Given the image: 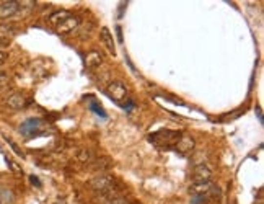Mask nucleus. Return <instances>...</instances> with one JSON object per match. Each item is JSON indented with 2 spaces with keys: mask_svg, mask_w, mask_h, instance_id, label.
Here are the masks:
<instances>
[{
  "mask_svg": "<svg viewBox=\"0 0 264 204\" xmlns=\"http://www.w3.org/2000/svg\"><path fill=\"white\" fill-rule=\"evenodd\" d=\"M114 184H116V180L110 177V175H98V177H95L90 181V186L95 189L96 193L103 194V196L108 199L116 198Z\"/></svg>",
  "mask_w": 264,
  "mask_h": 204,
  "instance_id": "obj_1",
  "label": "nucleus"
},
{
  "mask_svg": "<svg viewBox=\"0 0 264 204\" xmlns=\"http://www.w3.org/2000/svg\"><path fill=\"white\" fill-rule=\"evenodd\" d=\"M178 131H171V129H161L158 133L150 134V142H154L158 147H173L176 144V140L179 139Z\"/></svg>",
  "mask_w": 264,
  "mask_h": 204,
  "instance_id": "obj_2",
  "label": "nucleus"
},
{
  "mask_svg": "<svg viewBox=\"0 0 264 204\" xmlns=\"http://www.w3.org/2000/svg\"><path fill=\"white\" fill-rule=\"evenodd\" d=\"M46 129H47V124L41 119H28L20 126V133L26 139L38 137V136L46 133Z\"/></svg>",
  "mask_w": 264,
  "mask_h": 204,
  "instance_id": "obj_3",
  "label": "nucleus"
},
{
  "mask_svg": "<svg viewBox=\"0 0 264 204\" xmlns=\"http://www.w3.org/2000/svg\"><path fill=\"white\" fill-rule=\"evenodd\" d=\"M106 95L116 103H122V100H127V90L121 82H111L106 89Z\"/></svg>",
  "mask_w": 264,
  "mask_h": 204,
  "instance_id": "obj_4",
  "label": "nucleus"
},
{
  "mask_svg": "<svg viewBox=\"0 0 264 204\" xmlns=\"http://www.w3.org/2000/svg\"><path fill=\"white\" fill-rule=\"evenodd\" d=\"M173 147H175L176 152L181 154V155H189L194 150L196 142H194V139L191 137V136L183 134V136H179V139L176 140V144L173 145Z\"/></svg>",
  "mask_w": 264,
  "mask_h": 204,
  "instance_id": "obj_5",
  "label": "nucleus"
},
{
  "mask_svg": "<svg viewBox=\"0 0 264 204\" xmlns=\"http://www.w3.org/2000/svg\"><path fill=\"white\" fill-rule=\"evenodd\" d=\"M210 178H212V170H210L207 165L200 163L198 167H194V170H193L194 183H209Z\"/></svg>",
  "mask_w": 264,
  "mask_h": 204,
  "instance_id": "obj_6",
  "label": "nucleus"
},
{
  "mask_svg": "<svg viewBox=\"0 0 264 204\" xmlns=\"http://www.w3.org/2000/svg\"><path fill=\"white\" fill-rule=\"evenodd\" d=\"M18 8H20V2H13V0L0 2V18H2V20L12 18L15 13L18 12Z\"/></svg>",
  "mask_w": 264,
  "mask_h": 204,
  "instance_id": "obj_7",
  "label": "nucleus"
},
{
  "mask_svg": "<svg viewBox=\"0 0 264 204\" xmlns=\"http://www.w3.org/2000/svg\"><path fill=\"white\" fill-rule=\"evenodd\" d=\"M78 23H80V20H78L77 17L70 15L68 18H66V20H64L62 23H59L56 30H57L59 35H66V33H70V31H73V30H77Z\"/></svg>",
  "mask_w": 264,
  "mask_h": 204,
  "instance_id": "obj_8",
  "label": "nucleus"
},
{
  "mask_svg": "<svg viewBox=\"0 0 264 204\" xmlns=\"http://www.w3.org/2000/svg\"><path fill=\"white\" fill-rule=\"evenodd\" d=\"M26 98L22 95V93H12L7 98V105H8V108H12L15 111H20V110H23L24 106H26Z\"/></svg>",
  "mask_w": 264,
  "mask_h": 204,
  "instance_id": "obj_9",
  "label": "nucleus"
},
{
  "mask_svg": "<svg viewBox=\"0 0 264 204\" xmlns=\"http://www.w3.org/2000/svg\"><path fill=\"white\" fill-rule=\"evenodd\" d=\"M100 38H101L103 45L106 46V49L110 51L112 56H114V54H116V46H114V40H112L111 31L108 30V28H101V31H100Z\"/></svg>",
  "mask_w": 264,
  "mask_h": 204,
  "instance_id": "obj_10",
  "label": "nucleus"
},
{
  "mask_svg": "<svg viewBox=\"0 0 264 204\" xmlns=\"http://www.w3.org/2000/svg\"><path fill=\"white\" fill-rule=\"evenodd\" d=\"M101 62H103V56L98 51H90L85 56V66L88 69H95V67L100 66Z\"/></svg>",
  "mask_w": 264,
  "mask_h": 204,
  "instance_id": "obj_11",
  "label": "nucleus"
},
{
  "mask_svg": "<svg viewBox=\"0 0 264 204\" xmlns=\"http://www.w3.org/2000/svg\"><path fill=\"white\" fill-rule=\"evenodd\" d=\"M15 33H17V30H15L13 25H7V23H3V25H0V41L8 43L15 36Z\"/></svg>",
  "mask_w": 264,
  "mask_h": 204,
  "instance_id": "obj_12",
  "label": "nucleus"
},
{
  "mask_svg": "<svg viewBox=\"0 0 264 204\" xmlns=\"http://www.w3.org/2000/svg\"><path fill=\"white\" fill-rule=\"evenodd\" d=\"M70 17V13H68L67 10H59V12H54L51 17H49V22L52 23V25H59V23H62L66 18Z\"/></svg>",
  "mask_w": 264,
  "mask_h": 204,
  "instance_id": "obj_13",
  "label": "nucleus"
},
{
  "mask_svg": "<svg viewBox=\"0 0 264 204\" xmlns=\"http://www.w3.org/2000/svg\"><path fill=\"white\" fill-rule=\"evenodd\" d=\"M88 105H90V110H91L95 114L101 116V118H106V113H105V111H103L101 105L98 103V101H96L95 98H91V95H88Z\"/></svg>",
  "mask_w": 264,
  "mask_h": 204,
  "instance_id": "obj_14",
  "label": "nucleus"
},
{
  "mask_svg": "<svg viewBox=\"0 0 264 204\" xmlns=\"http://www.w3.org/2000/svg\"><path fill=\"white\" fill-rule=\"evenodd\" d=\"M7 163H8V167L13 170V173H17L18 177H22V175H23V170H22V167H20V165H18L17 162H13L12 159H7Z\"/></svg>",
  "mask_w": 264,
  "mask_h": 204,
  "instance_id": "obj_15",
  "label": "nucleus"
},
{
  "mask_svg": "<svg viewBox=\"0 0 264 204\" xmlns=\"http://www.w3.org/2000/svg\"><path fill=\"white\" fill-rule=\"evenodd\" d=\"M78 160H82V162H91V152L87 149H82L78 152Z\"/></svg>",
  "mask_w": 264,
  "mask_h": 204,
  "instance_id": "obj_16",
  "label": "nucleus"
},
{
  "mask_svg": "<svg viewBox=\"0 0 264 204\" xmlns=\"http://www.w3.org/2000/svg\"><path fill=\"white\" fill-rule=\"evenodd\" d=\"M106 204H129L127 203V199L124 198H121V196H116V198H111V199H108Z\"/></svg>",
  "mask_w": 264,
  "mask_h": 204,
  "instance_id": "obj_17",
  "label": "nucleus"
},
{
  "mask_svg": "<svg viewBox=\"0 0 264 204\" xmlns=\"http://www.w3.org/2000/svg\"><path fill=\"white\" fill-rule=\"evenodd\" d=\"M10 84V79H8V75L7 74H3V72H0V90L5 89Z\"/></svg>",
  "mask_w": 264,
  "mask_h": 204,
  "instance_id": "obj_18",
  "label": "nucleus"
},
{
  "mask_svg": "<svg viewBox=\"0 0 264 204\" xmlns=\"http://www.w3.org/2000/svg\"><path fill=\"white\" fill-rule=\"evenodd\" d=\"M7 140H8V144H10V145H12V147H13V150H15V152H17L18 155H22V157H23V152H22V150H20V149H18V145H17V144H15V142H13V140H12V139H8V137H7Z\"/></svg>",
  "mask_w": 264,
  "mask_h": 204,
  "instance_id": "obj_19",
  "label": "nucleus"
},
{
  "mask_svg": "<svg viewBox=\"0 0 264 204\" xmlns=\"http://www.w3.org/2000/svg\"><path fill=\"white\" fill-rule=\"evenodd\" d=\"M29 180H31L33 184H38V186H41V183H39V180L36 177H29Z\"/></svg>",
  "mask_w": 264,
  "mask_h": 204,
  "instance_id": "obj_20",
  "label": "nucleus"
},
{
  "mask_svg": "<svg viewBox=\"0 0 264 204\" xmlns=\"http://www.w3.org/2000/svg\"><path fill=\"white\" fill-rule=\"evenodd\" d=\"M116 31H117V38H119V41L122 43V31H121V26H117V28H116Z\"/></svg>",
  "mask_w": 264,
  "mask_h": 204,
  "instance_id": "obj_21",
  "label": "nucleus"
},
{
  "mask_svg": "<svg viewBox=\"0 0 264 204\" xmlns=\"http://www.w3.org/2000/svg\"><path fill=\"white\" fill-rule=\"evenodd\" d=\"M5 57H7V56H5V52L0 51V64H2V62L5 61Z\"/></svg>",
  "mask_w": 264,
  "mask_h": 204,
  "instance_id": "obj_22",
  "label": "nucleus"
},
{
  "mask_svg": "<svg viewBox=\"0 0 264 204\" xmlns=\"http://www.w3.org/2000/svg\"><path fill=\"white\" fill-rule=\"evenodd\" d=\"M0 204H2V203H0Z\"/></svg>",
  "mask_w": 264,
  "mask_h": 204,
  "instance_id": "obj_23",
  "label": "nucleus"
}]
</instances>
